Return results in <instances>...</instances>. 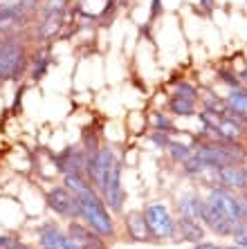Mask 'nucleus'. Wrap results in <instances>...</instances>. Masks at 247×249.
<instances>
[{
	"mask_svg": "<svg viewBox=\"0 0 247 249\" xmlns=\"http://www.w3.org/2000/svg\"><path fill=\"white\" fill-rule=\"evenodd\" d=\"M151 142H153L155 146H160V148H167L169 142H171V135H169V133H157V130H153V133H151Z\"/></svg>",
	"mask_w": 247,
	"mask_h": 249,
	"instance_id": "obj_28",
	"label": "nucleus"
},
{
	"mask_svg": "<svg viewBox=\"0 0 247 249\" xmlns=\"http://www.w3.org/2000/svg\"><path fill=\"white\" fill-rule=\"evenodd\" d=\"M61 27H63V16H58V14H47L45 20L38 25V36L43 41L54 38V36L61 32Z\"/></svg>",
	"mask_w": 247,
	"mask_h": 249,
	"instance_id": "obj_16",
	"label": "nucleus"
},
{
	"mask_svg": "<svg viewBox=\"0 0 247 249\" xmlns=\"http://www.w3.org/2000/svg\"><path fill=\"white\" fill-rule=\"evenodd\" d=\"M191 249H225V247H220V245H216V243H205V240H200V243H193Z\"/></svg>",
	"mask_w": 247,
	"mask_h": 249,
	"instance_id": "obj_29",
	"label": "nucleus"
},
{
	"mask_svg": "<svg viewBox=\"0 0 247 249\" xmlns=\"http://www.w3.org/2000/svg\"><path fill=\"white\" fill-rule=\"evenodd\" d=\"M200 5L205 7V9H211V5H213V0H200Z\"/></svg>",
	"mask_w": 247,
	"mask_h": 249,
	"instance_id": "obj_34",
	"label": "nucleus"
},
{
	"mask_svg": "<svg viewBox=\"0 0 247 249\" xmlns=\"http://www.w3.org/2000/svg\"><path fill=\"white\" fill-rule=\"evenodd\" d=\"M58 249H86V247H81L79 243H75V240H72V238L70 236H65V240H63V245H61V247Z\"/></svg>",
	"mask_w": 247,
	"mask_h": 249,
	"instance_id": "obj_30",
	"label": "nucleus"
},
{
	"mask_svg": "<svg viewBox=\"0 0 247 249\" xmlns=\"http://www.w3.org/2000/svg\"><path fill=\"white\" fill-rule=\"evenodd\" d=\"M205 202L209 207H213L218 213H223L231 225H238V222H247V200H243L238 193L225 189V186H211L205 197Z\"/></svg>",
	"mask_w": 247,
	"mask_h": 249,
	"instance_id": "obj_3",
	"label": "nucleus"
},
{
	"mask_svg": "<svg viewBox=\"0 0 247 249\" xmlns=\"http://www.w3.org/2000/svg\"><path fill=\"white\" fill-rule=\"evenodd\" d=\"M45 202H47V207L52 209L57 215H61V218H70V220L79 218L76 196L70 193L65 186H54V189H50V191L45 193Z\"/></svg>",
	"mask_w": 247,
	"mask_h": 249,
	"instance_id": "obj_7",
	"label": "nucleus"
},
{
	"mask_svg": "<svg viewBox=\"0 0 247 249\" xmlns=\"http://www.w3.org/2000/svg\"><path fill=\"white\" fill-rule=\"evenodd\" d=\"M40 2H43V0H23V5L27 12H32V9H34L36 5H40Z\"/></svg>",
	"mask_w": 247,
	"mask_h": 249,
	"instance_id": "obj_33",
	"label": "nucleus"
},
{
	"mask_svg": "<svg viewBox=\"0 0 247 249\" xmlns=\"http://www.w3.org/2000/svg\"><path fill=\"white\" fill-rule=\"evenodd\" d=\"M86 151L81 146H68L65 151H61L54 157V168L58 173H86ZM88 178V175H86Z\"/></svg>",
	"mask_w": 247,
	"mask_h": 249,
	"instance_id": "obj_8",
	"label": "nucleus"
},
{
	"mask_svg": "<svg viewBox=\"0 0 247 249\" xmlns=\"http://www.w3.org/2000/svg\"><path fill=\"white\" fill-rule=\"evenodd\" d=\"M225 249H247V247H243V245H236V243H234L231 247H225Z\"/></svg>",
	"mask_w": 247,
	"mask_h": 249,
	"instance_id": "obj_36",
	"label": "nucleus"
},
{
	"mask_svg": "<svg viewBox=\"0 0 247 249\" xmlns=\"http://www.w3.org/2000/svg\"><path fill=\"white\" fill-rule=\"evenodd\" d=\"M0 249H29L12 236H0Z\"/></svg>",
	"mask_w": 247,
	"mask_h": 249,
	"instance_id": "obj_27",
	"label": "nucleus"
},
{
	"mask_svg": "<svg viewBox=\"0 0 247 249\" xmlns=\"http://www.w3.org/2000/svg\"><path fill=\"white\" fill-rule=\"evenodd\" d=\"M151 128H153V130H157V133H169V135L175 130L173 119L169 115H164V112H160V110L151 112Z\"/></svg>",
	"mask_w": 247,
	"mask_h": 249,
	"instance_id": "obj_20",
	"label": "nucleus"
},
{
	"mask_svg": "<svg viewBox=\"0 0 247 249\" xmlns=\"http://www.w3.org/2000/svg\"><path fill=\"white\" fill-rule=\"evenodd\" d=\"M50 65H52V58H50V54H47V52L38 54V56L34 58V68H32V79H34V81H40V79H43V76L47 74Z\"/></svg>",
	"mask_w": 247,
	"mask_h": 249,
	"instance_id": "obj_22",
	"label": "nucleus"
},
{
	"mask_svg": "<svg viewBox=\"0 0 247 249\" xmlns=\"http://www.w3.org/2000/svg\"><path fill=\"white\" fill-rule=\"evenodd\" d=\"M234 243L236 245H243V247H247V231H241V233H234Z\"/></svg>",
	"mask_w": 247,
	"mask_h": 249,
	"instance_id": "obj_31",
	"label": "nucleus"
},
{
	"mask_svg": "<svg viewBox=\"0 0 247 249\" xmlns=\"http://www.w3.org/2000/svg\"><path fill=\"white\" fill-rule=\"evenodd\" d=\"M218 178L220 186L229 189L234 193H241L247 189V168L243 164H225V166L213 171Z\"/></svg>",
	"mask_w": 247,
	"mask_h": 249,
	"instance_id": "obj_9",
	"label": "nucleus"
},
{
	"mask_svg": "<svg viewBox=\"0 0 247 249\" xmlns=\"http://www.w3.org/2000/svg\"><path fill=\"white\" fill-rule=\"evenodd\" d=\"M200 222L205 225V229H209L211 233L216 236H223V238H231L234 233V225H231L223 213H218L213 207H209L207 202L202 204V213H200Z\"/></svg>",
	"mask_w": 247,
	"mask_h": 249,
	"instance_id": "obj_11",
	"label": "nucleus"
},
{
	"mask_svg": "<svg viewBox=\"0 0 247 249\" xmlns=\"http://www.w3.org/2000/svg\"><path fill=\"white\" fill-rule=\"evenodd\" d=\"M76 204H79V218L90 227L92 231H97L101 238H113L117 231L115 218L110 215L108 207H106L101 193L95 186H88L86 191H81L76 196Z\"/></svg>",
	"mask_w": 247,
	"mask_h": 249,
	"instance_id": "obj_1",
	"label": "nucleus"
},
{
	"mask_svg": "<svg viewBox=\"0 0 247 249\" xmlns=\"http://www.w3.org/2000/svg\"><path fill=\"white\" fill-rule=\"evenodd\" d=\"M124 225H126V231L131 236V240L135 243H146L151 240V231L149 225H146V218H144L142 211H128L124 215Z\"/></svg>",
	"mask_w": 247,
	"mask_h": 249,
	"instance_id": "obj_12",
	"label": "nucleus"
},
{
	"mask_svg": "<svg viewBox=\"0 0 247 249\" xmlns=\"http://www.w3.org/2000/svg\"><path fill=\"white\" fill-rule=\"evenodd\" d=\"M63 186L70 193L79 196L81 191H86L88 186H90V180L86 178V173H68V175H63Z\"/></svg>",
	"mask_w": 247,
	"mask_h": 249,
	"instance_id": "obj_19",
	"label": "nucleus"
},
{
	"mask_svg": "<svg viewBox=\"0 0 247 249\" xmlns=\"http://www.w3.org/2000/svg\"><path fill=\"white\" fill-rule=\"evenodd\" d=\"M167 153H169V157H171L173 162L182 164L193 155V146H189V144H184V142H180V139L171 137V142H169V146H167Z\"/></svg>",
	"mask_w": 247,
	"mask_h": 249,
	"instance_id": "obj_17",
	"label": "nucleus"
},
{
	"mask_svg": "<svg viewBox=\"0 0 247 249\" xmlns=\"http://www.w3.org/2000/svg\"><path fill=\"white\" fill-rule=\"evenodd\" d=\"M178 222V233L182 240H189V243H200L205 238V225L200 220H191V218H175Z\"/></svg>",
	"mask_w": 247,
	"mask_h": 249,
	"instance_id": "obj_14",
	"label": "nucleus"
},
{
	"mask_svg": "<svg viewBox=\"0 0 247 249\" xmlns=\"http://www.w3.org/2000/svg\"><path fill=\"white\" fill-rule=\"evenodd\" d=\"M202 200L200 196L195 191L184 193L182 197L178 200V215L180 218H191V220H200V213H202Z\"/></svg>",
	"mask_w": 247,
	"mask_h": 249,
	"instance_id": "obj_13",
	"label": "nucleus"
},
{
	"mask_svg": "<svg viewBox=\"0 0 247 249\" xmlns=\"http://www.w3.org/2000/svg\"><path fill=\"white\" fill-rule=\"evenodd\" d=\"M121 171H124L121 160H115L113 171H110L104 189L99 191L110 213H121V211H124V202H126V193H124V186H121Z\"/></svg>",
	"mask_w": 247,
	"mask_h": 249,
	"instance_id": "obj_6",
	"label": "nucleus"
},
{
	"mask_svg": "<svg viewBox=\"0 0 247 249\" xmlns=\"http://www.w3.org/2000/svg\"><path fill=\"white\" fill-rule=\"evenodd\" d=\"M115 160L117 157H115V153H113L110 146H99L97 153H92V155L86 157V175H88V180H90V184L95 186L97 191L104 189L110 171H113Z\"/></svg>",
	"mask_w": 247,
	"mask_h": 249,
	"instance_id": "obj_5",
	"label": "nucleus"
},
{
	"mask_svg": "<svg viewBox=\"0 0 247 249\" xmlns=\"http://www.w3.org/2000/svg\"><path fill=\"white\" fill-rule=\"evenodd\" d=\"M241 81L245 83V88H247V70H243V72H241Z\"/></svg>",
	"mask_w": 247,
	"mask_h": 249,
	"instance_id": "obj_35",
	"label": "nucleus"
},
{
	"mask_svg": "<svg viewBox=\"0 0 247 249\" xmlns=\"http://www.w3.org/2000/svg\"><path fill=\"white\" fill-rule=\"evenodd\" d=\"M27 70V52L23 43L7 36L0 38V81H18Z\"/></svg>",
	"mask_w": 247,
	"mask_h": 249,
	"instance_id": "obj_2",
	"label": "nucleus"
},
{
	"mask_svg": "<svg viewBox=\"0 0 247 249\" xmlns=\"http://www.w3.org/2000/svg\"><path fill=\"white\" fill-rule=\"evenodd\" d=\"M218 79L225 83V86H229V90H231V88H241L243 86L241 76H236L234 72H229V70H220V72H218Z\"/></svg>",
	"mask_w": 247,
	"mask_h": 249,
	"instance_id": "obj_26",
	"label": "nucleus"
},
{
	"mask_svg": "<svg viewBox=\"0 0 247 249\" xmlns=\"http://www.w3.org/2000/svg\"><path fill=\"white\" fill-rule=\"evenodd\" d=\"M160 14V0H151V20Z\"/></svg>",
	"mask_w": 247,
	"mask_h": 249,
	"instance_id": "obj_32",
	"label": "nucleus"
},
{
	"mask_svg": "<svg viewBox=\"0 0 247 249\" xmlns=\"http://www.w3.org/2000/svg\"><path fill=\"white\" fill-rule=\"evenodd\" d=\"M202 106H205V110L213 112V115H218L220 119H223L225 110H227V104H225L223 99H218L213 92H205L202 94Z\"/></svg>",
	"mask_w": 247,
	"mask_h": 249,
	"instance_id": "obj_21",
	"label": "nucleus"
},
{
	"mask_svg": "<svg viewBox=\"0 0 247 249\" xmlns=\"http://www.w3.org/2000/svg\"><path fill=\"white\" fill-rule=\"evenodd\" d=\"M225 104H227V110L247 117V88L245 86L231 88L229 94H227V99H225Z\"/></svg>",
	"mask_w": 247,
	"mask_h": 249,
	"instance_id": "obj_15",
	"label": "nucleus"
},
{
	"mask_svg": "<svg viewBox=\"0 0 247 249\" xmlns=\"http://www.w3.org/2000/svg\"><path fill=\"white\" fill-rule=\"evenodd\" d=\"M173 97H180V99H189V101H198L200 99V92H198V88L193 83H178V86L173 88Z\"/></svg>",
	"mask_w": 247,
	"mask_h": 249,
	"instance_id": "obj_24",
	"label": "nucleus"
},
{
	"mask_svg": "<svg viewBox=\"0 0 247 249\" xmlns=\"http://www.w3.org/2000/svg\"><path fill=\"white\" fill-rule=\"evenodd\" d=\"M207 171H211V168H207L198 157H193V155H191L187 162H182V173L189 175V178H198V175L207 173Z\"/></svg>",
	"mask_w": 247,
	"mask_h": 249,
	"instance_id": "obj_23",
	"label": "nucleus"
},
{
	"mask_svg": "<svg viewBox=\"0 0 247 249\" xmlns=\"http://www.w3.org/2000/svg\"><path fill=\"white\" fill-rule=\"evenodd\" d=\"M142 213L146 218L153 240H169V238L178 236V222L164 202H151Z\"/></svg>",
	"mask_w": 247,
	"mask_h": 249,
	"instance_id": "obj_4",
	"label": "nucleus"
},
{
	"mask_svg": "<svg viewBox=\"0 0 247 249\" xmlns=\"http://www.w3.org/2000/svg\"><path fill=\"white\" fill-rule=\"evenodd\" d=\"M70 0H43V14H58V16H65L68 12Z\"/></svg>",
	"mask_w": 247,
	"mask_h": 249,
	"instance_id": "obj_25",
	"label": "nucleus"
},
{
	"mask_svg": "<svg viewBox=\"0 0 247 249\" xmlns=\"http://www.w3.org/2000/svg\"><path fill=\"white\" fill-rule=\"evenodd\" d=\"M169 110H171V115H175V117H193L195 115V101L171 97V101H169Z\"/></svg>",
	"mask_w": 247,
	"mask_h": 249,
	"instance_id": "obj_18",
	"label": "nucleus"
},
{
	"mask_svg": "<svg viewBox=\"0 0 247 249\" xmlns=\"http://www.w3.org/2000/svg\"><path fill=\"white\" fill-rule=\"evenodd\" d=\"M68 236L72 238L75 243H79L81 247H86V249H106L104 238L99 236L97 231H92L86 222H79L76 218H75V220H70Z\"/></svg>",
	"mask_w": 247,
	"mask_h": 249,
	"instance_id": "obj_10",
	"label": "nucleus"
}]
</instances>
